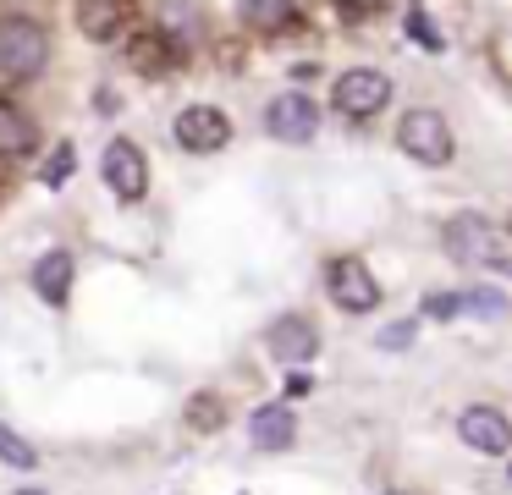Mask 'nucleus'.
<instances>
[{
	"mask_svg": "<svg viewBox=\"0 0 512 495\" xmlns=\"http://www.w3.org/2000/svg\"><path fill=\"white\" fill-rule=\"evenodd\" d=\"M342 6H353V11H375V6H386V0H342Z\"/></svg>",
	"mask_w": 512,
	"mask_h": 495,
	"instance_id": "5701e85b",
	"label": "nucleus"
},
{
	"mask_svg": "<svg viewBox=\"0 0 512 495\" xmlns=\"http://www.w3.org/2000/svg\"><path fill=\"white\" fill-rule=\"evenodd\" d=\"M127 55H133V66H138L144 77H160V72L171 66V55H177V50H171L160 33H138V39L127 44Z\"/></svg>",
	"mask_w": 512,
	"mask_h": 495,
	"instance_id": "f3484780",
	"label": "nucleus"
},
{
	"mask_svg": "<svg viewBox=\"0 0 512 495\" xmlns=\"http://www.w3.org/2000/svg\"><path fill=\"white\" fill-rule=\"evenodd\" d=\"M72 171H78V149H72V143H61V149L50 154V165H45V187H61Z\"/></svg>",
	"mask_w": 512,
	"mask_h": 495,
	"instance_id": "aec40b11",
	"label": "nucleus"
},
{
	"mask_svg": "<svg viewBox=\"0 0 512 495\" xmlns=\"http://www.w3.org/2000/svg\"><path fill=\"white\" fill-rule=\"evenodd\" d=\"M397 149L408 154V160L419 165H446L452 160V127H446L441 110H408V116L397 121Z\"/></svg>",
	"mask_w": 512,
	"mask_h": 495,
	"instance_id": "7ed1b4c3",
	"label": "nucleus"
},
{
	"mask_svg": "<svg viewBox=\"0 0 512 495\" xmlns=\"http://www.w3.org/2000/svg\"><path fill=\"white\" fill-rule=\"evenodd\" d=\"M457 314H479V319H501L507 314V297L490 292V286H474V292L457 297Z\"/></svg>",
	"mask_w": 512,
	"mask_h": 495,
	"instance_id": "a211bd4d",
	"label": "nucleus"
},
{
	"mask_svg": "<svg viewBox=\"0 0 512 495\" xmlns=\"http://www.w3.org/2000/svg\"><path fill=\"white\" fill-rule=\"evenodd\" d=\"M413 330H419V319H397V325L380 330V347H386V352H402V347L413 341Z\"/></svg>",
	"mask_w": 512,
	"mask_h": 495,
	"instance_id": "412c9836",
	"label": "nucleus"
},
{
	"mask_svg": "<svg viewBox=\"0 0 512 495\" xmlns=\"http://www.w3.org/2000/svg\"><path fill=\"white\" fill-rule=\"evenodd\" d=\"M34 149V116L17 110L12 99H0V154H28Z\"/></svg>",
	"mask_w": 512,
	"mask_h": 495,
	"instance_id": "dca6fc26",
	"label": "nucleus"
},
{
	"mask_svg": "<svg viewBox=\"0 0 512 495\" xmlns=\"http://www.w3.org/2000/svg\"><path fill=\"white\" fill-rule=\"evenodd\" d=\"M248 440H254L259 451H292V440H298V413H292L287 402H265L248 418Z\"/></svg>",
	"mask_w": 512,
	"mask_h": 495,
	"instance_id": "f8f14e48",
	"label": "nucleus"
},
{
	"mask_svg": "<svg viewBox=\"0 0 512 495\" xmlns=\"http://www.w3.org/2000/svg\"><path fill=\"white\" fill-rule=\"evenodd\" d=\"M155 33L171 44V50H193V44L204 39V11L188 6V0H166L155 17Z\"/></svg>",
	"mask_w": 512,
	"mask_h": 495,
	"instance_id": "ddd939ff",
	"label": "nucleus"
},
{
	"mask_svg": "<svg viewBox=\"0 0 512 495\" xmlns=\"http://www.w3.org/2000/svg\"><path fill=\"white\" fill-rule=\"evenodd\" d=\"M408 33H413L419 44H430V50H441V33H435V22L424 17V11H413V17H408Z\"/></svg>",
	"mask_w": 512,
	"mask_h": 495,
	"instance_id": "4be33fe9",
	"label": "nucleus"
},
{
	"mask_svg": "<svg viewBox=\"0 0 512 495\" xmlns=\"http://www.w3.org/2000/svg\"><path fill=\"white\" fill-rule=\"evenodd\" d=\"M331 105L342 110V116H353V121L380 116V110L391 105V77L380 72V66H347V72L336 77V88H331Z\"/></svg>",
	"mask_w": 512,
	"mask_h": 495,
	"instance_id": "20e7f679",
	"label": "nucleus"
},
{
	"mask_svg": "<svg viewBox=\"0 0 512 495\" xmlns=\"http://www.w3.org/2000/svg\"><path fill=\"white\" fill-rule=\"evenodd\" d=\"M441 242L457 264H468V270H507V237H501V226L490 215H474V209L452 215L441 231Z\"/></svg>",
	"mask_w": 512,
	"mask_h": 495,
	"instance_id": "f257e3e1",
	"label": "nucleus"
},
{
	"mask_svg": "<svg viewBox=\"0 0 512 495\" xmlns=\"http://www.w3.org/2000/svg\"><path fill=\"white\" fill-rule=\"evenodd\" d=\"M457 440H463L468 451H479V457H507L512 424H507V413H501V407L474 402V407H463V418H457Z\"/></svg>",
	"mask_w": 512,
	"mask_h": 495,
	"instance_id": "6e6552de",
	"label": "nucleus"
},
{
	"mask_svg": "<svg viewBox=\"0 0 512 495\" xmlns=\"http://www.w3.org/2000/svg\"><path fill=\"white\" fill-rule=\"evenodd\" d=\"M265 347L276 363H287V369H298V363H309L314 352H320V336H314V325L303 314H281L276 325L265 330Z\"/></svg>",
	"mask_w": 512,
	"mask_h": 495,
	"instance_id": "9d476101",
	"label": "nucleus"
},
{
	"mask_svg": "<svg viewBox=\"0 0 512 495\" xmlns=\"http://www.w3.org/2000/svg\"><path fill=\"white\" fill-rule=\"evenodd\" d=\"M100 176H105V187H111L122 204H138V198L149 193V160H144V149H138L133 138H111V143H105Z\"/></svg>",
	"mask_w": 512,
	"mask_h": 495,
	"instance_id": "39448f33",
	"label": "nucleus"
},
{
	"mask_svg": "<svg viewBox=\"0 0 512 495\" xmlns=\"http://www.w3.org/2000/svg\"><path fill=\"white\" fill-rule=\"evenodd\" d=\"M325 292H331V303L347 308V314H369V308L380 303V281L369 275L364 259H331V270H325Z\"/></svg>",
	"mask_w": 512,
	"mask_h": 495,
	"instance_id": "423d86ee",
	"label": "nucleus"
},
{
	"mask_svg": "<svg viewBox=\"0 0 512 495\" xmlns=\"http://www.w3.org/2000/svg\"><path fill=\"white\" fill-rule=\"evenodd\" d=\"M72 275H78V259H72L67 248H50L34 259V270H28V281H34V292L45 297L50 308H61L72 297Z\"/></svg>",
	"mask_w": 512,
	"mask_h": 495,
	"instance_id": "9b49d317",
	"label": "nucleus"
},
{
	"mask_svg": "<svg viewBox=\"0 0 512 495\" xmlns=\"http://www.w3.org/2000/svg\"><path fill=\"white\" fill-rule=\"evenodd\" d=\"M17 495H50V490H17Z\"/></svg>",
	"mask_w": 512,
	"mask_h": 495,
	"instance_id": "b1692460",
	"label": "nucleus"
},
{
	"mask_svg": "<svg viewBox=\"0 0 512 495\" xmlns=\"http://www.w3.org/2000/svg\"><path fill=\"white\" fill-rule=\"evenodd\" d=\"M391 495H402V490H391Z\"/></svg>",
	"mask_w": 512,
	"mask_h": 495,
	"instance_id": "393cba45",
	"label": "nucleus"
},
{
	"mask_svg": "<svg viewBox=\"0 0 512 495\" xmlns=\"http://www.w3.org/2000/svg\"><path fill=\"white\" fill-rule=\"evenodd\" d=\"M265 132L276 143H309L320 132V110H314L309 94H276L265 105Z\"/></svg>",
	"mask_w": 512,
	"mask_h": 495,
	"instance_id": "1a4fd4ad",
	"label": "nucleus"
},
{
	"mask_svg": "<svg viewBox=\"0 0 512 495\" xmlns=\"http://www.w3.org/2000/svg\"><path fill=\"white\" fill-rule=\"evenodd\" d=\"M50 66V33L39 17H0V77L28 83Z\"/></svg>",
	"mask_w": 512,
	"mask_h": 495,
	"instance_id": "f03ea898",
	"label": "nucleus"
},
{
	"mask_svg": "<svg viewBox=\"0 0 512 495\" xmlns=\"http://www.w3.org/2000/svg\"><path fill=\"white\" fill-rule=\"evenodd\" d=\"M237 17L254 33H281L298 22V0H237Z\"/></svg>",
	"mask_w": 512,
	"mask_h": 495,
	"instance_id": "2eb2a0df",
	"label": "nucleus"
},
{
	"mask_svg": "<svg viewBox=\"0 0 512 495\" xmlns=\"http://www.w3.org/2000/svg\"><path fill=\"white\" fill-rule=\"evenodd\" d=\"M122 22H127V6H122V0H78V28H83V39L111 44L116 33H122Z\"/></svg>",
	"mask_w": 512,
	"mask_h": 495,
	"instance_id": "4468645a",
	"label": "nucleus"
},
{
	"mask_svg": "<svg viewBox=\"0 0 512 495\" xmlns=\"http://www.w3.org/2000/svg\"><path fill=\"white\" fill-rule=\"evenodd\" d=\"M171 132H177V143L188 154H221L232 143V121H226L221 105H188L171 121Z\"/></svg>",
	"mask_w": 512,
	"mask_h": 495,
	"instance_id": "0eeeda50",
	"label": "nucleus"
},
{
	"mask_svg": "<svg viewBox=\"0 0 512 495\" xmlns=\"http://www.w3.org/2000/svg\"><path fill=\"white\" fill-rule=\"evenodd\" d=\"M0 462H12V468H34V462H39V451L28 446V440L17 435L12 424H0Z\"/></svg>",
	"mask_w": 512,
	"mask_h": 495,
	"instance_id": "6ab92c4d",
	"label": "nucleus"
}]
</instances>
